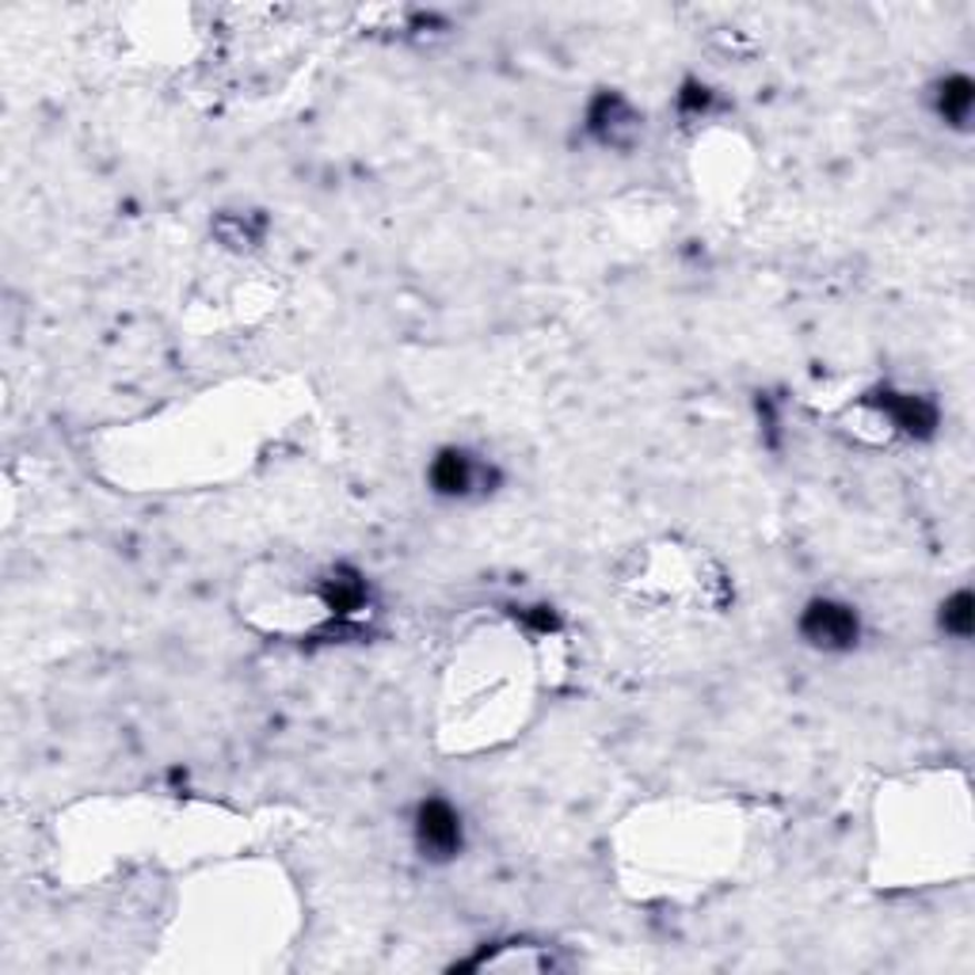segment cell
Masks as SVG:
<instances>
[{"mask_svg":"<svg viewBox=\"0 0 975 975\" xmlns=\"http://www.w3.org/2000/svg\"><path fill=\"white\" fill-rule=\"evenodd\" d=\"M430 485H435V491H443V496H461V491L473 485V461L465 458L461 450L438 454L435 465H430Z\"/></svg>","mask_w":975,"mask_h":975,"instance_id":"277c9868","label":"cell"},{"mask_svg":"<svg viewBox=\"0 0 975 975\" xmlns=\"http://www.w3.org/2000/svg\"><path fill=\"white\" fill-rule=\"evenodd\" d=\"M416 839L430 857H450L461 846V820L446 801H427L419 804L416 815Z\"/></svg>","mask_w":975,"mask_h":975,"instance_id":"7a4b0ae2","label":"cell"},{"mask_svg":"<svg viewBox=\"0 0 975 975\" xmlns=\"http://www.w3.org/2000/svg\"><path fill=\"white\" fill-rule=\"evenodd\" d=\"M632 122H637V115H632V108L621 95H602L599 103H595L591 111V130L602 138V142H621V130H632Z\"/></svg>","mask_w":975,"mask_h":975,"instance_id":"5b68a950","label":"cell"},{"mask_svg":"<svg viewBox=\"0 0 975 975\" xmlns=\"http://www.w3.org/2000/svg\"><path fill=\"white\" fill-rule=\"evenodd\" d=\"M881 408L892 416L895 427H903L907 435H930L937 424V412L926 397H895V393H884Z\"/></svg>","mask_w":975,"mask_h":975,"instance_id":"3957f363","label":"cell"},{"mask_svg":"<svg viewBox=\"0 0 975 975\" xmlns=\"http://www.w3.org/2000/svg\"><path fill=\"white\" fill-rule=\"evenodd\" d=\"M945 629L953 632V637H972V621H975V610H972V595L961 591L953 595V599L945 602V613H942Z\"/></svg>","mask_w":975,"mask_h":975,"instance_id":"ba28073f","label":"cell"},{"mask_svg":"<svg viewBox=\"0 0 975 975\" xmlns=\"http://www.w3.org/2000/svg\"><path fill=\"white\" fill-rule=\"evenodd\" d=\"M801 632L815 648L842 652L857 644V613L842 602H812L801 618Z\"/></svg>","mask_w":975,"mask_h":975,"instance_id":"6da1fadb","label":"cell"},{"mask_svg":"<svg viewBox=\"0 0 975 975\" xmlns=\"http://www.w3.org/2000/svg\"><path fill=\"white\" fill-rule=\"evenodd\" d=\"M363 595H366V587L358 583V576H332L328 579V606L336 613H351L355 610L358 602H363Z\"/></svg>","mask_w":975,"mask_h":975,"instance_id":"52a82bcc","label":"cell"},{"mask_svg":"<svg viewBox=\"0 0 975 975\" xmlns=\"http://www.w3.org/2000/svg\"><path fill=\"white\" fill-rule=\"evenodd\" d=\"M972 103H975V92H972L968 77H953V81L942 84V115L953 122V126H964V122H968Z\"/></svg>","mask_w":975,"mask_h":975,"instance_id":"8992f818","label":"cell"}]
</instances>
